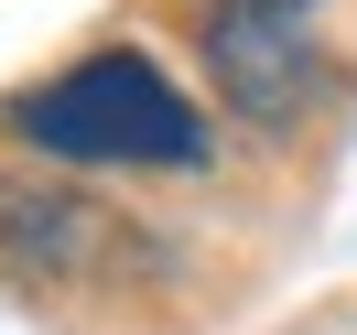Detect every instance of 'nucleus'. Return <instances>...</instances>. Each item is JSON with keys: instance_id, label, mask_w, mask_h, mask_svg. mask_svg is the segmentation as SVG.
Wrapping results in <instances>:
<instances>
[{"instance_id": "3", "label": "nucleus", "mask_w": 357, "mask_h": 335, "mask_svg": "<svg viewBox=\"0 0 357 335\" xmlns=\"http://www.w3.org/2000/svg\"><path fill=\"white\" fill-rule=\"evenodd\" d=\"M141 260L130 217L76 184H44V173H0V281L22 292H98Z\"/></svg>"}, {"instance_id": "1", "label": "nucleus", "mask_w": 357, "mask_h": 335, "mask_svg": "<svg viewBox=\"0 0 357 335\" xmlns=\"http://www.w3.org/2000/svg\"><path fill=\"white\" fill-rule=\"evenodd\" d=\"M0 130L44 162H141V173H195L206 162V119L141 44H98L66 76L22 87L0 109Z\"/></svg>"}, {"instance_id": "2", "label": "nucleus", "mask_w": 357, "mask_h": 335, "mask_svg": "<svg viewBox=\"0 0 357 335\" xmlns=\"http://www.w3.org/2000/svg\"><path fill=\"white\" fill-rule=\"evenodd\" d=\"M195 54L217 109L249 130H292L325 98V11L314 0H195Z\"/></svg>"}]
</instances>
